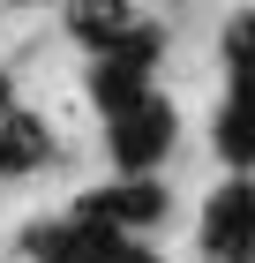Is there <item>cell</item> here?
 Returning a JSON list of instances; mask_svg holds the SVG:
<instances>
[{
  "label": "cell",
  "instance_id": "cell-7",
  "mask_svg": "<svg viewBox=\"0 0 255 263\" xmlns=\"http://www.w3.org/2000/svg\"><path fill=\"white\" fill-rule=\"evenodd\" d=\"M68 30H75L83 45H113L135 30V8L128 0H68Z\"/></svg>",
  "mask_w": 255,
  "mask_h": 263
},
{
  "label": "cell",
  "instance_id": "cell-12",
  "mask_svg": "<svg viewBox=\"0 0 255 263\" xmlns=\"http://www.w3.org/2000/svg\"><path fill=\"white\" fill-rule=\"evenodd\" d=\"M53 263H83V256H53Z\"/></svg>",
  "mask_w": 255,
  "mask_h": 263
},
{
  "label": "cell",
  "instance_id": "cell-11",
  "mask_svg": "<svg viewBox=\"0 0 255 263\" xmlns=\"http://www.w3.org/2000/svg\"><path fill=\"white\" fill-rule=\"evenodd\" d=\"M0 105H8V76H0Z\"/></svg>",
  "mask_w": 255,
  "mask_h": 263
},
{
  "label": "cell",
  "instance_id": "cell-10",
  "mask_svg": "<svg viewBox=\"0 0 255 263\" xmlns=\"http://www.w3.org/2000/svg\"><path fill=\"white\" fill-rule=\"evenodd\" d=\"M225 61H233V68H255V15L225 23Z\"/></svg>",
  "mask_w": 255,
  "mask_h": 263
},
{
  "label": "cell",
  "instance_id": "cell-8",
  "mask_svg": "<svg viewBox=\"0 0 255 263\" xmlns=\"http://www.w3.org/2000/svg\"><path fill=\"white\" fill-rule=\"evenodd\" d=\"M83 233V263H158L150 248L135 241V226H105V218H75Z\"/></svg>",
  "mask_w": 255,
  "mask_h": 263
},
{
  "label": "cell",
  "instance_id": "cell-1",
  "mask_svg": "<svg viewBox=\"0 0 255 263\" xmlns=\"http://www.w3.org/2000/svg\"><path fill=\"white\" fill-rule=\"evenodd\" d=\"M158 30L150 23H135L128 38H113V45H98V68H90V98L105 105V113H120V105H135V98H150V61H158Z\"/></svg>",
  "mask_w": 255,
  "mask_h": 263
},
{
  "label": "cell",
  "instance_id": "cell-9",
  "mask_svg": "<svg viewBox=\"0 0 255 263\" xmlns=\"http://www.w3.org/2000/svg\"><path fill=\"white\" fill-rule=\"evenodd\" d=\"M23 241H30V256H38V263H53V256H83V233H75V226H30Z\"/></svg>",
  "mask_w": 255,
  "mask_h": 263
},
{
  "label": "cell",
  "instance_id": "cell-6",
  "mask_svg": "<svg viewBox=\"0 0 255 263\" xmlns=\"http://www.w3.org/2000/svg\"><path fill=\"white\" fill-rule=\"evenodd\" d=\"M53 158V136H45L38 113L23 105H0V173H30V165Z\"/></svg>",
  "mask_w": 255,
  "mask_h": 263
},
{
  "label": "cell",
  "instance_id": "cell-4",
  "mask_svg": "<svg viewBox=\"0 0 255 263\" xmlns=\"http://www.w3.org/2000/svg\"><path fill=\"white\" fill-rule=\"evenodd\" d=\"M75 218H105V226H158V218H165V188L128 173V181L90 188V196L75 203Z\"/></svg>",
  "mask_w": 255,
  "mask_h": 263
},
{
  "label": "cell",
  "instance_id": "cell-3",
  "mask_svg": "<svg viewBox=\"0 0 255 263\" xmlns=\"http://www.w3.org/2000/svg\"><path fill=\"white\" fill-rule=\"evenodd\" d=\"M203 256L218 263H248L255 256V188L248 181H225L203 211Z\"/></svg>",
  "mask_w": 255,
  "mask_h": 263
},
{
  "label": "cell",
  "instance_id": "cell-5",
  "mask_svg": "<svg viewBox=\"0 0 255 263\" xmlns=\"http://www.w3.org/2000/svg\"><path fill=\"white\" fill-rule=\"evenodd\" d=\"M218 151L233 165H255V68H233V98L218 113Z\"/></svg>",
  "mask_w": 255,
  "mask_h": 263
},
{
  "label": "cell",
  "instance_id": "cell-2",
  "mask_svg": "<svg viewBox=\"0 0 255 263\" xmlns=\"http://www.w3.org/2000/svg\"><path fill=\"white\" fill-rule=\"evenodd\" d=\"M105 151H113L120 173H150L173 151V105L165 98H135V105H120V113H105Z\"/></svg>",
  "mask_w": 255,
  "mask_h": 263
}]
</instances>
